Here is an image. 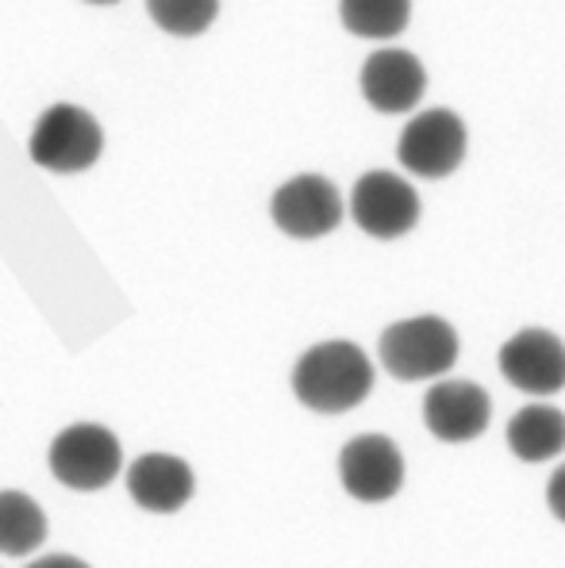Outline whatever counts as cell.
I'll return each mask as SVG.
<instances>
[{"instance_id": "11", "label": "cell", "mask_w": 565, "mask_h": 568, "mask_svg": "<svg viewBox=\"0 0 565 568\" xmlns=\"http://www.w3.org/2000/svg\"><path fill=\"white\" fill-rule=\"evenodd\" d=\"M359 85L373 112L404 115L427 93V70L408 50H377L365 58Z\"/></svg>"}, {"instance_id": "8", "label": "cell", "mask_w": 565, "mask_h": 568, "mask_svg": "<svg viewBox=\"0 0 565 568\" xmlns=\"http://www.w3.org/2000/svg\"><path fill=\"white\" fill-rule=\"evenodd\" d=\"M351 220L370 239H404L420 223V192L389 170H370L351 192Z\"/></svg>"}, {"instance_id": "17", "label": "cell", "mask_w": 565, "mask_h": 568, "mask_svg": "<svg viewBox=\"0 0 565 568\" xmlns=\"http://www.w3.org/2000/svg\"><path fill=\"white\" fill-rule=\"evenodd\" d=\"M546 507H551L554 519L565 526V462L551 473V484H546Z\"/></svg>"}, {"instance_id": "3", "label": "cell", "mask_w": 565, "mask_h": 568, "mask_svg": "<svg viewBox=\"0 0 565 568\" xmlns=\"http://www.w3.org/2000/svg\"><path fill=\"white\" fill-rule=\"evenodd\" d=\"M28 154L36 165L51 173H81L97 165L104 154V128L97 123L93 112L78 104H51L36 120L28 139Z\"/></svg>"}, {"instance_id": "12", "label": "cell", "mask_w": 565, "mask_h": 568, "mask_svg": "<svg viewBox=\"0 0 565 568\" xmlns=\"http://www.w3.org/2000/svg\"><path fill=\"white\" fill-rule=\"evenodd\" d=\"M193 491L196 473L178 454H143L128 465V496L151 515H178Z\"/></svg>"}, {"instance_id": "16", "label": "cell", "mask_w": 565, "mask_h": 568, "mask_svg": "<svg viewBox=\"0 0 565 568\" xmlns=\"http://www.w3.org/2000/svg\"><path fill=\"white\" fill-rule=\"evenodd\" d=\"M147 12L170 36H204L220 16V0H147Z\"/></svg>"}, {"instance_id": "7", "label": "cell", "mask_w": 565, "mask_h": 568, "mask_svg": "<svg viewBox=\"0 0 565 568\" xmlns=\"http://www.w3.org/2000/svg\"><path fill=\"white\" fill-rule=\"evenodd\" d=\"M273 227L289 239H323L343 223V196L320 173H296L270 200Z\"/></svg>"}, {"instance_id": "1", "label": "cell", "mask_w": 565, "mask_h": 568, "mask_svg": "<svg viewBox=\"0 0 565 568\" xmlns=\"http://www.w3.org/2000/svg\"><path fill=\"white\" fill-rule=\"evenodd\" d=\"M373 392V362L362 346L346 338H327L304 349L293 365V396L309 412L343 415L365 404Z\"/></svg>"}, {"instance_id": "10", "label": "cell", "mask_w": 565, "mask_h": 568, "mask_svg": "<svg viewBox=\"0 0 565 568\" xmlns=\"http://www.w3.org/2000/svg\"><path fill=\"white\" fill-rule=\"evenodd\" d=\"M423 423H427L431 438L446 442V446H465V442L481 438L488 430L493 399L481 384L443 377L423 396Z\"/></svg>"}, {"instance_id": "14", "label": "cell", "mask_w": 565, "mask_h": 568, "mask_svg": "<svg viewBox=\"0 0 565 568\" xmlns=\"http://www.w3.org/2000/svg\"><path fill=\"white\" fill-rule=\"evenodd\" d=\"M47 541V511L28 491H0V554L28 557Z\"/></svg>"}, {"instance_id": "9", "label": "cell", "mask_w": 565, "mask_h": 568, "mask_svg": "<svg viewBox=\"0 0 565 568\" xmlns=\"http://www.w3.org/2000/svg\"><path fill=\"white\" fill-rule=\"evenodd\" d=\"M343 491L359 504H389L404 488V454L385 434H359L339 454Z\"/></svg>"}, {"instance_id": "6", "label": "cell", "mask_w": 565, "mask_h": 568, "mask_svg": "<svg viewBox=\"0 0 565 568\" xmlns=\"http://www.w3.org/2000/svg\"><path fill=\"white\" fill-rule=\"evenodd\" d=\"M501 377L531 399H551L565 388V342L546 327H523L501 346Z\"/></svg>"}, {"instance_id": "19", "label": "cell", "mask_w": 565, "mask_h": 568, "mask_svg": "<svg viewBox=\"0 0 565 568\" xmlns=\"http://www.w3.org/2000/svg\"><path fill=\"white\" fill-rule=\"evenodd\" d=\"M89 4H115V0H89Z\"/></svg>"}, {"instance_id": "18", "label": "cell", "mask_w": 565, "mask_h": 568, "mask_svg": "<svg viewBox=\"0 0 565 568\" xmlns=\"http://www.w3.org/2000/svg\"><path fill=\"white\" fill-rule=\"evenodd\" d=\"M28 568H89V565L73 554H47V557H36V565H28Z\"/></svg>"}, {"instance_id": "2", "label": "cell", "mask_w": 565, "mask_h": 568, "mask_svg": "<svg viewBox=\"0 0 565 568\" xmlns=\"http://www.w3.org/2000/svg\"><path fill=\"white\" fill-rule=\"evenodd\" d=\"M381 365L389 377L415 384V381H443L458 362V331L443 315H412L396 320L381 331Z\"/></svg>"}, {"instance_id": "15", "label": "cell", "mask_w": 565, "mask_h": 568, "mask_svg": "<svg viewBox=\"0 0 565 568\" xmlns=\"http://www.w3.org/2000/svg\"><path fill=\"white\" fill-rule=\"evenodd\" d=\"M343 28L359 39H393L408 28L412 0H339Z\"/></svg>"}, {"instance_id": "13", "label": "cell", "mask_w": 565, "mask_h": 568, "mask_svg": "<svg viewBox=\"0 0 565 568\" xmlns=\"http://www.w3.org/2000/svg\"><path fill=\"white\" fill-rule=\"evenodd\" d=\"M508 442L512 457H519L523 465H543L565 454V415L554 404H527L508 419Z\"/></svg>"}, {"instance_id": "5", "label": "cell", "mask_w": 565, "mask_h": 568, "mask_svg": "<svg viewBox=\"0 0 565 568\" xmlns=\"http://www.w3.org/2000/svg\"><path fill=\"white\" fill-rule=\"evenodd\" d=\"M465 146H470V135H465V123L458 120V112H451V108H427V112H420L401 131L396 158H401V165L415 173V178L443 181L465 162Z\"/></svg>"}, {"instance_id": "4", "label": "cell", "mask_w": 565, "mask_h": 568, "mask_svg": "<svg viewBox=\"0 0 565 568\" xmlns=\"http://www.w3.org/2000/svg\"><path fill=\"white\" fill-rule=\"evenodd\" d=\"M51 476L70 491H101L123 473V449L108 426L73 423L54 434L47 454Z\"/></svg>"}]
</instances>
